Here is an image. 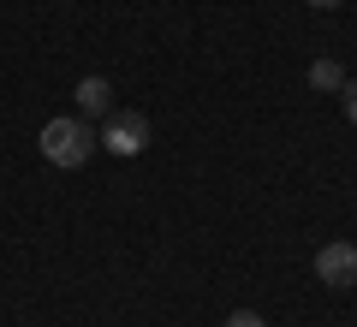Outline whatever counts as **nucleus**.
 <instances>
[{
	"label": "nucleus",
	"instance_id": "obj_6",
	"mask_svg": "<svg viewBox=\"0 0 357 327\" xmlns=\"http://www.w3.org/2000/svg\"><path fill=\"white\" fill-rule=\"evenodd\" d=\"M340 96H345V119L357 126V77H345V89H340Z\"/></svg>",
	"mask_w": 357,
	"mask_h": 327
},
{
	"label": "nucleus",
	"instance_id": "obj_4",
	"mask_svg": "<svg viewBox=\"0 0 357 327\" xmlns=\"http://www.w3.org/2000/svg\"><path fill=\"white\" fill-rule=\"evenodd\" d=\"M77 114L84 119H107L114 114V89H107V77H77Z\"/></svg>",
	"mask_w": 357,
	"mask_h": 327
},
{
	"label": "nucleus",
	"instance_id": "obj_8",
	"mask_svg": "<svg viewBox=\"0 0 357 327\" xmlns=\"http://www.w3.org/2000/svg\"><path fill=\"white\" fill-rule=\"evenodd\" d=\"M310 6H321V13H328V6H340V0H310Z\"/></svg>",
	"mask_w": 357,
	"mask_h": 327
},
{
	"label": "nucleus",
	"instance_id": "obj_3",
	"mask_svg": "<svg viewBox=\"0 0 357 327\" xmlns=\"http://www.w3.org/2000/svg\"><path fill=\"white\" fill-rule=\"evenodd\" d=\"M316 280L321 286H333V291H351L357 286V244H321L316 250Z\"/></svg>",
	"mask_w": 357,
	"mask_h": 327
},
{
	"label": "nucleus",
	"instance_id": "obj_1",
	"mask_svg": "<svg viewBox=\"0 0 357 327\" xmlns=\"http://www.w3.org/2000/svg\"><path fill=\"white\" fill-rule=\"evenodd\" d=\"M36 149L48 155L54 167H84L89 155H96V131H89L84 114H60V119H48V126H42Z\"/></svg>",
	"mask_w": 357,
	"mask_h": 327
},
{
	"label": "nucleus",
	"instance_id": "obj_5",
	"mask_svg": "<svg viewBox=\"0 0 357 327\" xmlns=\"http://www.w3.org/2000/svg\"><path fill=\"white\" fill-rule=\"evenodd\" d=\"M310 84L328 89V96H340V89H345V72H340L333 60H316V66H310Z\"/></svg>",
	"mask_w": 357,
	"mask_h": 327
},
{
	"label": "nucleus",
	"instance_id": "obj_7",
	"mask_svg": "<svg viewBox=\"0 0 357 327\" xmlns=\"http://www.w3.org/2000/svg\"><path fill=\"white\" fill-rule=\"evenodd\" d=\"M227 327H268V321L256 310H238V315H227Z\"/></svg>",
	"mask_w": 357,
	"mask_h": 327
},
{
	"label": "nucleus",
	"instance_id": "obj_2",
	"mask_svg": "<svg viewBox=\"0 0 357 327\" xmlns=\"http://www.w3.org/2000/svg\"><path fill=\"white\" fill-rule=\"evenodd\" d=\"M96 149L119 155V161L143 155V149H149V119H143V114H107V126L96 131Z\"/></svg>",
	"mask_w": 357,
	"mask_h": 327
}]
</instances>
